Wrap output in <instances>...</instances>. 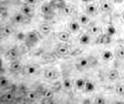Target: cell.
<instances>
[{"instance_id":"obj_44","label":"cell","mask_w":124,"mask_h":104,"mask_svg":"<svg viewBox=\"0 0 124 104\" xmlns=\"http://www.w3.org/2000/svg\"><path fill=\"white\" fill-rule=\"evenodd\" d=\"M83 2H89V1H91V0H82Z\"/></svg>"},{"instance_id":"obj_18","label":"cell","mask_w":124,"mask_h":104,"mask_svg":"<svg viewBox=\"0 0 124 104\" xmlns=\"http://www.w3.org/2000/svg\"><path fill=\"white\" fill-rule=\"evenodd\" d=\"M58 39L62 42H68L69 39H70V35H69L68 32H65V31H62L58 34Z\"/></svg>"},{"instance_id":"obj_25","label":"cell","mask_w":124,"mask_h":104,"mask_svg":"<svg viewBox=\"0 0 124 104\" xmlns=\"http://www.w3.org/2000/svg\"><path fill=\"white\" fill-rule=\"evenodd\" d=\"M62 86H63V88H65L66 90H70L72 88V81H71V79L64 78L63 82H62Z\"/></svg>"},{"instance_id":"obj_34","label":"cell","mask_w":124,"mask_h":104,"mask_svg":"<svg viewBox=\"0 0 124 104\" xmlns=\"http://www.w3.org/2000/svg\"><path fill=\"white\" fill-rule=\"evenodd\" d=\"M7 85H8V80H7V78L4 76H1V78H0V86L5 87Z\"/></svg>"},{"instance_id":"obj_29","label":"cell","mask_w":124,"mask_h":104,"mask_svg":"<svg viewBox=\"0 0 124 104\" xmlns=\"http://www.w3.org/2000/svg\"><path fill=\"white\" fill-rule=\"evenodd\" d=\"M50 3L53 7H58V8H62L65 5L64 0H52Z\"/></svg>"},{"instance_id":"obj_2","label":"cell","mask_w":124,"mask_h":104,"mask_svg":"<svg viewBox=\"0 0 124 104\" xmlns=\"http://www.w3.org/2000/svg\"><path fill=\"white\" fill-rule=\"evenodd\" d=\"M44 77L48 80H55L59 77L58 74V71L56 69H53V68H49V69H46L44 71Z\"/></svg>"},{"instance_id":"obj_17","label":"cell","mask_w":124,"mask_h":104,"mask_svg":"<svg viewBox=\"0 0 124 104\" xmlns=\"http://www.w3.org/2000/svg\"><path fill=\"white\" fill-rule=\"evenodd\" d=\"M25 17H26V16L23 14V13H16V14L14 15V17H13V21L15 23H17V24H20V23L24 22Z\"/></svg>"},{"instance_id":"obj_9","label":"cell","mask_w":124,"mask_h":104,"mask_svg":"<svg viewBox=\"0 0 124 104\" xmlns=\"http://www.w3.org/2000/svg\"><path fill=\"white\" fill-rule=\"evenodd\" d=\"M15 98L14 96V92H11V91H8L6 92L5 94H3L1 96V101L2 102H12Z\"/></svg>"},{"instance_id":"obj_38","label":"cell","mask_w":124,"mask_h":104,"mask_svg":"<svg viewBox=\"0 0 124 104\" xmlns=\"http://www.w3.org/2000/svg\"><path fill=\"white\" fill-rule=\"evenodd\" d=\"M53 16H54V12H51V13H48V14H45L44 15V19L46 20H50L53 18Z\"/></svg>"},{"instance_id":"obj_3","label":"cell","mask_w":124,"mask_h":104,"mask_svg":"<svg viewBox=\"0 0 124 104\" xmlns=\"http://www.w3.org/2000/svg\"><path fill=\"white\" fill-rule=\"evenodd\" d=\"M17 56H18V49L16 47L10 48V49H8L5 53V57L10 60H16Z\"/></svg>"},{"instance_id":"obj_27","label":"cell","mask_w":124,"mask_h":104,"mask_svg":"<svg viewBox=\"0 0 124 104\" xmlns=\"http://www.w3.org/2000/svg\"><path fill=\"white\" fill-rule=\"evenodd\" d=\"M37 96H38V93L35 92V91H29V92L26 93V98L29 101H35Z\"/></svg>"},{"instance_id":"obj_32","label":"cell","mask_w":124,"mask_h":104,"mask_svg":"<svg viewBox=\"0 0 124 104\" xmlns=\"http://www.w3.org/2000/svg\"><path fill=\"white\" fill-rule=\"evenodd\" d=\"M42 96L45 98H52L53 97V91L51 89H48V88H45L42 92Z\"/></svg>"},{"instance_id":"obj_40","label":"cell","mask_w":124,"mask_h":104,"mask_svg":"<svg viewBox=\"0 0 124 104\" xmlns=\"http://www.w3.org/2000/svg\"><path fill=\"white\" fill-rule=\"evenodd\" d=\"M25 2H26V4H29V5H34V4H36L37 0H25Z\"/></svg>"},{"instance_id":"obj_19","label":"cell","mask_w":124,"mask_h":104,"mask_svg":"<svg viewBox=\"0 0 124 104\" xmlns=\"http://www.w3.org/2000/svg\"><path fill=\"white\" fill-rule=\"evenodd\" d=\"M101 57L104 61H109L113 58V53L110 50H104L101 54Z\"/></svg>"},{"instance_id":"obj_22","label":"cell","mask_w":124,"mask_h":104,"mask_svg":"<svg viewBox=\"0 0 124 104\" xmlns=\"http://www.w3.org/2000/svg\"><path fill=\"white\" fill-rule=\"evenodd\" d=\"M61 9H62V13H63L64 15H66V16H68V15H70L72 13L73 7L70 4H65L63 7L61 8Z\"/></svg>"},{"instance_id":"obj_8","label":"cell","mask_w":124,"mask_h":104,"mask_svg":"<svg viewBox=\"0 0 124 104\" xmlns=\"http://www.w3.org/2000/svg\"><path fill=\"white\" fill-rule=\"evenodd\" d=\"M51 30H52V28H51V26L49 25L48 23H42V24H40V26H39V31L44 35H48L51 32Z\"/></svg>"},{"instance_id":"obj_28","label":"cell","mask_w":124,"mask_h":104,"mask_svg":"<svg viewBox=\"0 0 124 104\" xmlns=\"http://www.w3.org/2000/svg\"><path fill=\"white\" fill-rule=\"evenodd\" d=\"M116 56L118 59H124V47L123 46H118L116 49Z\"/></svg>"},{"instance_id":"obj_21","label":"cell","mask_w":124,"mask_h":104,"mask_svg":"<svg viewBox=\"0 0 124 104\" xmlns=\"http://www.w3.org/2000/svg\"><path fill=\"white\" fill-rule=\"evenodd\" d=\"M79 42H80V44H82V45H87V44H89L90 43V36L88 35V34H82L80 37H79Z\"/></svg>"},{"instance_id":"obj_23","label":"cell","mask_w":124,"mask_h":104,"mask_svg":"<svg viewBox=\"0 0 124 104\" xmlns=\"http://www.w3.org/2000/svg\"><path fill=\"white\" fill-rule=\"evenodd\" d=\"M24 71H25V73H26L27 75H33V74L36 73L37 69H36V67H35L34 65H27V66L25 67Z\"/></svg>"},{"instance_id":"obj_20","label":"cell","mask_w":124,"mask_h":104,"mask_svg":"<svg viewBox=\"0 0 124 104\" xmlns=\"http://www.w3.org/2000/svg\"><path fill=\"white\" fill-rule=\"evenodd\" d=\"M100 31H101V28H100V26L97 25V24H92V25L89 27V32L92 35L99 34Z\"/></svg>"},{"instance_id":"obj_24","label":"cell","mask_w":124,"mask_h":104,"mask_svg":"<svg viewBox=\"0 0 124 104\" xmlns=\"http://www.w3.org/2000/svg\"><path fill=\"white\" fill-rule=\"evenodd\" d=\"M116 32H117V29H116V27L113 25V24H109V25L107 26L106 28V33L108 35H110V36H113L116 34Z\"/></svg>"},{"instance_id":"obj_45","label":"cell","mask_w":124,"mask_h":104,"mask_svg":"<svg viewBox=\"0 0 124 104\" xmlns=\"http://www.w3.org/2000/svg\"><path fill=\"white\" fill-rule=\"evenodd\" d=\"M122 20L124 21V12H123V14H122Z\"/></svg>"},{"instance_id":"obj_37","label":"cell","mask_w":124,"mask_h":104,"mask_svg":"<svg viewBox=\"0 0 124 104\" xmlns=\"http://www.w3.org/2000/svg\"><path fill=\"white\" fill-rule=\"evenodd\" d=\"M53 87H54V89L57 90V91L60 90V88H63V86H62V84H61L60 82H57V83H55V84H53Z\"/></svg>"},{"instance_id":"obj_12","label":"cell","mask_w":124,"mask_h":104,"mask_svg":"<svg viewBox=\"0 0 124 104\" xmlns=\"http://www.w3.org/2000/svg\"><path fill=\"white\" fill-rule=\"evenodd\" d=\"M9 69L13 72H17L21 69V63L18 61V60H13L11 63H10V67Z\"/></svg>"},{"instance_id":"obj_15","label":"cell","mask_w":124,"mask_h":104,"mask_svg":"<svg viewBox=\"0 0 124 104\" xmlns=\"http://www.w3.org/2000/svg\"><path fill=\"white\" fill-rule=\"evenodd\" d=\"M85 83H86V80H85L84 78H78L75 81V87L77 90H82L84 89L85 87Z\"/></svg>"},{"instance_id":"obj_16","label":"cell","mask_w":124,"mask_h":104,"mask_svg":"<svg viewBox=\"0 0 124 104\" xmlns=\"http://www.w3.org/2000/svg\"><path fill=\"white\" fill-rule=\"evenodd\" d=\"M118 76H119V72H118V70H116V69H111L107 73V78L109 80H111V81H112V80L117 79Z\"/></svg>"},{"instance_id":"obj_41","label":"cell","mask_w":124,"mask_h":104,"mask_svg":"<svg viewBox=\"0 0 124 104\" xmlns=\"http://www.w3.org/2000/svg\"><path fill=\"white\" fill-rule=\"evenodd\" d=\"M7 15H8V13H7L6 11H4V10L1 11V16H2V18H6V17H7Z\"/></svg>"},{"instance_id":"obj_6","label":"cell","mask_w":124,"mask_h":104,"mask_svg":"<svg viewBox=\"0 0 124 104\" xmlns=\"http://www.w3.org/2000/svg\"><path fill=\"white\" fill-rule=\"evenodd\" d=\"M32 5H29V4H24L22 7H21V11L22 13L24 14L25 16H27V17H31L33 14V8L31 7Z\"/></svg>"},{"instance_id":"obj_10","label":"cell","mask_w":124,"mask_h":104,"mask_svg":"<svg viewBox=\"0 0 124 104\" xmlns=\"http://www.w3.org/2000/svg\"><path fill=\"white\" fill-rule=\"evenodd\" d=\"M89 64H90V62H89V60L87 58H82V59H80L78 61V63L76 64V66H77L78 69H84V68L88 67Z\"/></svg>"},{"instance_id":"obj_14","label":"cell","mask_w":124,"mask_h":104,"mask_svg":"<svg viewBox=\"0 0 124 104\" xmlns=\"http://www.w3.org/2000/svg\"><path fill=\"white\" fill-rule=\"evenodd\" d=\"M84 90L86 91L87 93L93 92L95 90V85L93 83L91 80H86V83H85V87H84Z\"/></svg>"},{"instance_id":"obj_31","label":"cell","mask_w":124,"mask_h":104,"mask_svg":"<svg viewBox=\"0 0 124 104\" xmlns=\"http://www.w3.org/2000/svg\"><path fill=\"white\" fill-rule=\"evenodd\" d=\"M12 32H13L12 28H11L10 26H8V25H6V26H4V27L2 28V34H3L4 36H9V35H11Z\"/></svg>"},{"instance_id":"obj_11","label":"cell","mask_w":124,"mask_h":104,"mask_svg":"<svg viewBox=\"0 0 124 104\" xmlns=\"http://www.w3.org/2000/svg\"><path fill=\"white\" fill-rule=\"evenodd\" d=\"M41 12L43 13V15L53 12V6L51 5V3H45V4H43L41 6Z\"/></svg>"},{"instance_id":"obj_13","label":"cell","mask_w":124,"mask_h":104,"mask_svg":"<svg viewBox=\"0 0 124 104\" xmlns=\"http://www.w3.org/2000/svg\"><path fill=\"white\" fill-rule=\"evenodd\" d=\"M69 29L73 33H77L80 29V23L77 21H71L70 24H69Z\"/></svg>"},{"instance_id":"obj_43","label":"cell","mask_w":124,"mask_h":104,"mask_svg":"<svg viewBox=\"0 0 124 104\" xmlns=\"http://www.w3.org/2000/svg\"><path fill=\"white\" fill-rule=\"evenodd\" d=\"M90 102H91L90 99H85V100L83 101V103H90Z\"/></svg>"},{"instance_id":"obj_4","label":"cell","mask_w":124,"mask_h":104,"mask_svg":"<svg viewBox=\"0 0 124 104\" xmlns=\"http://www.w3.org/2000/svg\"><path fill=\"white\" fill-rule=\"evenodd\" d=\"M56 51L60 55H67L69 53V46L66 45L64 42L60 43V44H58L56 46Z\"/></svg>"},{"instance_id":"obj_35","label":"cell","mask_w":124,"mask_h":104,"mask_svg":"<svg viewBox=\"0 0 124 104\" xmlns=\"http://www.w3.org/2000/svg\"><path fill=\"white\" fill-rule=\"evenodd\" d=\"M25 38H26V35L23 32H18L16 34V39L19 40V41H23V40H25Z\"/></svg>"},{"instance_id":"obj_30","label":"cell","mask_w":124,"mask_h":104,"mask_svg":"<svg viewBox=\"0 0 124 104\" xmlns=\"http://www.w3.org/2000/svg\"><path fill=\"white\" fill-rule=\"evenodd\" d=\"M115 92L119 96H123L124 95V85L123 84H117L115 86Z\"/></svg>"},{"instance_id":"obj_33","label":"cell","mask_w":124,"mask_h":104,"mask_svg":"<svg viewBox=\"0 0 124 104\" xmlns=\"http://www.w3.org/2000/svg\"><path fill=\"white\" fill-rule=\"evenodd\" d=\"M88 22H89V17L86 14L80 15V17H79V23L80 24H82V25H86Z\"/></svg>"},{"instance_id":"obj_39","label":"cell","mask_w":124,"mask_h":104,"mask_svg":"<svg viewBox=\"0 0 124 104\" xmlns=\"http://www.w3.org/2000/svg\"><path fill=\"white\" fill-rule=\"evenodd\" d=\"M16 90H17V86H16V85L12 84V85H10V86H9V90H8V91H11V92H15Z\"/></svg>"},{"instance_id":"obj_5","label":"cell","mask_w":124,"mask_h":104,"mask_svg":"<svg viewBox=\"0 0 124 104\" xmlns=\"http://www.w3.org/2000/svg\"><path fill=\"white\" fill-rule=\"evenodd\" d=\"M98 44H109L111 43V36L110 35H108L107 33L105 34H101L98 38H97V41H96Z\"/></svg>"},{"instance_id":"obj_36","label":"cell","mask_w":124,"mask_h":104,"mask_svg":"<svg viewBox=\"0 0 124 104\" xmlns=\"http://www.w3.org/2000/svg\"><path fill=\"white\" fill-rule=\"evenodd\" d=\"M94 102H95L96 104H103V103H105V102H106V100H105L103 97H101V96H98V97H96V98H95Z\"/></svg>"},{"instance_id":"obj_1","label":"cell","mask_w":124,"mask_h":104,"mask_svg":"<svg viewBox=\"0 0 124 104\" xmlns=\"http://www.w3.org/2000/svg\"><path fill=\"white\" fill-rule=\"evenodd\" d=\"M38 40H39V35H38L37 32L36 31H30L29 33L26 35L25 43H26L27 46L32 47L38 42Z\"/></svg>"},{"instance_id":"obj_42","label":"cell","mask_w":124,"mask_h":104,"mask_svg":"<svg viewBox=\"0 0 124 104\" xmlns=\"http://www.w3.org/2000/svg\"><path fill=\"white\" fill-rule=\"evenodd\" d=\"M123 1H124V0H114L115 3H122Z\"/></svg>"},{"instance_id":"obj_7","label":"cell","mask_w":124,"mask_h":104,"mask_svg":"<svg viewBox=\"0 0 124 104\" xmlns=\"http://www.w3.org/2000/svg\"><path fill=\"white\" fill-rule=\"evenodd\" d=\"M100 10L102 12H109L111 10V4L108 0H101L100 1Z\"/></svg>"},{"instance_id":"obj_26","label":"cell","mask_w":124,"mask_h":104,"mask_svg":"<svg viewBox=\"0 0 124 104\" xmlns=\"http://www.w3.org/2000/svg\"><path fill=\"white\" fill-rule=\"evenodd\" d=\"M97 11V7L95 4H88L86 6V12L89 14V15H92V14H95Z\"/></svg>"}]
</instances>
